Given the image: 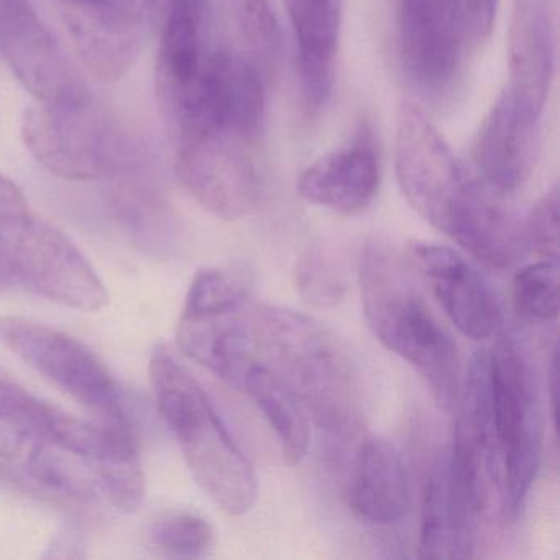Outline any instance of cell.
I'll use <instances>...</instances> for the list:
<instances>
[{
  "mask_svg": "<svg viewBox=\"0 0 560 560\" xmlns=\"http://www.w3.org/2000/svg\"><path fill=\"white\" fill-rule=\"evenodd\" d=\"M248 320L254 359L300 399L323 431L352 438L362 422L363 388L346 342L288 307H248Z\"/></svg>",
  "mask_w": 560,
  "mask_h": 560,
  "instance_id": "obj_1",
  "label": "cell"
},
{
  "mask_svg": "<svg viewBox=\"0 0 560 560\" xmlns=\"http://www.w3.org/2000/svg\"><path fill=\"white\" fill-rule=\"evenodd\" d=\"M363 314L375 339L412 366L439 408L451 411L460 389L457 346L432 313L408 265L382 244H369L359 265Z\"/></svg>",
  "mask_w": 560,
  "mask_h": 560,
  "instance_id": "obj_2",
  "label": "cell"
},
{
  "mask_svg": "<svg viewBox=\"0 0 560 560\" xmlns=\"http://www.w3.org/2000/svg\"><path fill=\"white\" fill-rule=\"evenodd\" d=\"M149 370L160 416L199 487L225 513L247 514L258 497L257 474L208 393L168 347L153 350Z\"/></svg>",
  "mask_w": 560,
  "mask_h": 560,
  "instance_id": "obj_3",
  "label": "cell"
},
{
  "mask_svg": "<svg viewBox=\"0 0 560 560\" xmlns=\"http://www.w3.org/2000/svg\"><path fill=\"white\" fill-rule=\"evenodd\" d=\"M491 428L501 470V516L516 521L526 504L542 457L544 419L536 372L513 337L487 352Z\"/></svg>",
  "mask_w": 560,
  "mask_h": 560,
  "instance_id": "obj_4",
  "label": "cell"
},
{
  "mask_svg": "<svg viewBox=\"0 0 560 560\" xmlns=\"http://www.w3.org/2000/svg\"><path fill=\"white\" fill-rule=\"evenodd\" d=\"M396 176L408 205L432 228L457 241L477 218L487 186L468 172L428 114L406 104L395 142Z\"/></svg>",
  "mask_w": 560,
  "mask_h": 560,
  "instance_id": "obj_5",
  "label": "cell"
},
{
  "mask_svg": "<svg viewBox=\"0 0 560 560\" xmlns=\"http://www.w3.org/2000/svg\"><path fill=\"white\" fill-rule=\"evenodd\" d=\"M25 291L71 310L106 306L107 290L77 245L28 211L0 214V293Z\"/></svg>",
  "mask_w": 560,
  "mask_h": 560,
  "instance_id": "obj_6",
  "label": "cell"
},
{
  "mask_svg": "<svg viewBox=\"0 0 560 560\" xmlns=\"http://www.w3.org/2000/svg\"><path fill=\"white\" fill-rule=\"evenodd\" d=\"M22 137L47 172L70 182L120 176L132 165L129 137L90 94L67 103L35 101L25 110Z\"/></svg>",
  "mask_w": 560,
  "mask_h": 560,
  "instance_id": "obj_7",
  "label": "cell"
},
{
  "mask_svg": "<svg viewBox=\"0 0 560 560\" xmlns=\"http://www.w3.org/2000/svg\"><path fill=\"white\" fill-rule=\"evenodd\" d=\"M0 342L83 406L94 421L133 431L113 375L80 340L25 317L4 316Z\"/></svg>",
  "mask_w": 560,
  "mask_h": 560,
  "instance_id": "obj_8",
  "label": "cell"
},
{
  "mask_svg": "<svg viewBox=\"0 0 560 560\" xmlns=\"http://www.w3.org/2000/svg\"><path fill=\"white\" fill-rule=\"evenodd\" d=\"M257 140L234 130H201L178 143L176 175L183 188L211 214L237 221L257 208L261 182Z\"/></svg>",
  "mask_w": 560,
  "mask_h": 560,
  "instance_id": "obj_9",
  "label": "cell"
},
{
  "mask_svg": "<svg viewBox=\"0 0 560 560\" xmlns=\"http://www.w3.org/2000/svg\"><path fill=\"white\" fill-rule=\"evenodd\" d=\"M165 113L176 143L211 127L257 140L267 113L264 81L255 65L242 55L212 51L192 93Z\"/></svg>",
  "mask_w": 560,
  "mask_h": 560,
  "instance_id": "obj_10",
  "label": "cell"
},
{
  "mask_svg": "<svg viewBox=\"0 0 560 560\" xmlns=\"http://www.w3.org/2000/svg\"><path fill=\"white\" fill-rule=\"evenodd\" d=\"M0 55L35 101L67 103L88 94L31 0H0Z\"/></svg>",
  "mask_w": 560,
  "mask_h": 560,
  "instance_id": "obj_11",
  "label": "cell"
},
{
  "mask_svg": "<svg viewBox=\"0 0 560 560\" xmlns=\"http://www.w3.org/2000/svg\"><path fill=\"white\" fill-rule=\"evenodd\" d=\"M409 260L458 332L475 342L500 336L504 324L500 300L490 281L464 255L418 241L409 245Z\"/></svg>",
  "mask_w": 560,
  "mask_h": 560,
  "instance_id": "obj_12",
  "label": "cell"
},
{
  "mask_svg": "<svg viewBox=\"0 0 560 560\" xmlns=\"http://www.w3.org/2000/svg\"><path fill=\"white\" fill-rule=\"evenodd\" d=\"M542 113L504 90L474 140L475 173L494 191L523 188L536 168Z\"/></svg>",
  "mask_w": 560,
  "mask_h": 560,
  "instance_id": "obj_13",
  "label": "cell"
},
{
  "mask_svg": "<svg viewBox=\"0 0 560 560\" xmlns=\"http://www.w3.org/2000/svg\"><path fill=\"white\" fill-rule=\"evenodd\" d=\"M462 0H398V44L408 73L425 88L444 86L458 67Z\"/></svg>",
  "mask_w": 560,
  "mask_h": 560,
  "instance_id": "obj_14",
  "label": "cell"
},
{
  "mask_svg": "<svg viewBox=\"0 0 560 560\" xmlns=\"http://www.w3.org/2000/svg\"><path fill=\"white\" fill-rule=\"evenodd\" d=\"M63 8L68 35L86 70L103 83L120 80L142 50V18L132 0Z\"/></svg>",
  "mask_w": 560,
  "mask_h": 560,
  "instance_id": "obj_15",
  "label": "cell"
},
{
  "mask_svg": "<svg viewBox=\"0 0 560 560\" xmlns=\"http://www.w3.org/2000/svg\"><path fill=\"white\" fill-rule=\"evenodd\" d=\"M382 179L378 150L363 129L349 145L319 156L298 179L301 199L337 214L355 215L375 201Z\"/></svg>",
  "mask_w": 560,
  "mask_h": 560,
  "instance_id": "obj_16",
  "label": "cell"
},
{
  "mask_svg": "<svg viewBox=\"0 0 560 560\" xmlns=\"http://www.w3.org/2000/svg\"><path fill=\"white\" fill-rule=\"evenodd\" d=\"M347 503L370 526H392L408 513V474L401 455L385 439H365L357 448L347 481Z\"/></svg>",
  "mask_w": 560,
  "mask_h": 560,
  "instance_id": "obj_17",
  "label": "cell"
},
{
  "mask_svg": "<svg viewBox=\"0 0 560 560\" xmlns=\"http://www.w3.org/2000/svg\"><path fill=\"white\" fill-rule=\"evenodd\" d=\"M477 511L452 480L447 455L431 467L422 490L418 556L467 559L475 550Z\"/></svg>",
  "mask_w": 560,
  "mask_h": 560,
  "instance_id": "obj_18",
  "label": "cell"
},
{
  "mask_svg": "<svg viewBox=\"0 0 560 560\" xmlns=\"http://www.w3.org/2000/svg\"><path fill=\"white\" fill-rule=\"evenodd\" d=\"M296 42L301 88L311 106L326 103L336 78L343 0H283Z\"/></svg>",
  "mask_w": 560,
  "mask_h": 560,
  "instance_id": "obj_19",
  "label": "cell"
},
{
  "mask_svg": "<svg viewBox=\"0 0 560 560\" xmlns=\"http://www.w3.org/2000/svg\"><path fill=\"white\" fill-rule=\"evenodd\" d=\"M508 65L506 90L542 113L556 70V32L544 0H517Z\"/></svg>",
  "mask_w": 560,
  "mask_h": 560,
  "instance_id": "obj_20",
  "label": "cell"
},
{
  "mask_svg": "<svg viewBox=\"0 0 560 560\" xmlns=\"http://www.w3.org/2000/svg\"><path fill=\"white\" fill-rule=\"evenodd\" d=\"M237 388L255 402L273 429L283 460L291 467L301 464L310 451L311 416L300 399L255 359L245 370Z\"/></svg>",
  "mask_w": 560,
  "mask_h": 560,
  "instance_id": "obj_21",
  "label": "cell"
},
{
  "mask_svg": "<svg viewBox=\"0 0 560 560\" xmlns=\"http://www.w3.org/2000/svg\"><path fill=\"white\" fill-rule=\"evenodd\" d=\"M60 412L0 372V458L27 457L50 438Z\"/></svg>",
  "mask_w": 560,
  "mask_h": 560,
  "instance_id": "obj_22",
  "label": "cell"
},
{
  "mask_svg": "<svg viewBox=\"0 0 560 560\" xmlns=\"http://www.w3.org/2000/svg\"><path fill=\"white\" fill-rule=\"evenodd\" d=\"M255 273L248 265L231 264L205 268L186 293L182 316L231 313L247 304L254 293Z\"/></svg>",
  "mask_w": 560,
  "mask_h": 560,
  "instance_id": "obj_23",
  "label": "cell"
},
{
  "mask_svg": "<svg viewBox=\"0 0 560 560\" xmlns=\"http://www.w3.org/2000/svg\"><path fill=\"white\" fill-rule=\"evenodd\" d=\"M142 537L150 552L168 559H199L209 556L215 544L211 524L183 510L162 511L150 517Z\"/></svg>",
  "mask_w": 560,
  "mask_h": 560,
  "instance_id": "obj_24",
  "label": "cell"
},
{
  "mask_svg": "<svg viewBox=\"0 0 560 560\" xmlns=\"http://www.w3.org/2000/svg\"><path fill=\"white\" fill-rule=\"evenodd\" d=\"M294 288L307 306L330 310L339 306L347 294V277L332 252L310 248L296 260Z\"/></svg>",
  "mask_w": 560,
  "mask_h": 560,
  "instance_id": "obj_25",
  "label": "cell"
},
{
  "mask_svg": "<svg viewBox=\"0 0 560 560\" xmlns=\"http://www.w3.org/2000/svg\"><path fill=\"white\" fill-rule=\"evenodd\" d=\"M513 306L530 323H550L559 314V261L539 260L516 271Z\"/></svg>",
  "mask_w": 560,
  "mask_h": 560,
  "instance_id": "obj_26",
  "label": "cell"
},
{
  "mask_svg": "<svg viewBox=\"0 0 560 560\" xmlns=\"http://www.w3.org/2000/svg\"><path fill=\"white\" fill-rule=\"evenodd\" d=\"M559 186L553 185L530 209L523 231V244L544 260L559 261Z\"/></svg>",
  "mask_w": 560,
  "mask_h": 560,
  "instance_id": "obj_27",
  "label": "cell"
},
{
  "mask_svg": "<svg viewBox=\"0 0 560 560\" xmlns=\"http://www.w3.org/2000/svg\"><path fill=\"white\" fill-rule=\"evenodd\" d=\"M238 27L258 50L275 55L281 34L270 0H229Z\"/></svg>",
  "mask_w": 560,
  "mask_h": 560,
  "instance_id": "obj_28",
  "label": "cell"
},
{
  "mask_svg": "<svg viewBox=\"0 0 560 560\" xmlns=\"http://www.w3.org/2000/svg\"><path fill=\"white\" fill-rule=\"evenodd\" d=\"M464 5L465 31L474 40L490 37L497 21L500 0H462Z\"/></svg>",
  "mask_w": 560,
  "mask_h": 560,
  "instance_id": "obj_29",
  "label": "cell"
},
{
  "mask_svg": "<svg viewBox=\"0 0 560 560\" xmlns=\"http://www.w3.org/2000/svg\"><path fill=\"white\" fill-rule=\"evenodd\" d=\"M4 462L8 460L0 458V487H12L15 490L34 491V493L40 494V488L35 487L34 483H28L25 478L19 477Z\"/></svg>",
  "mask_w": 560,
  "mask_h": 560,
  "instance_id": "obj_30",
  "label": "cell"
},
{
  "mask_svg": "<svg viewBox=\"0 0 560 560\" xmlns=\"http://www.w3.org/2000/svg\"><path fill=\"white\" fill-rule=\"evenodd\" d=\"M557 378H559V372H557V349L553 347L552 362H550L549 370V405L550 416H552L553 431L557 432V418H559V411H557Z\"/></svg>",
  "mask_w": 560,
  "mask_h": 560,
  "instance_id": "obj_31",
  "label": "cell"
},
{
  "mask_svg": "<svg viewBox=\"0 0 560 560\" xmlns=\"http://www.w3.org/2000/svg\"><path fill=\"white\" fill-rule=\"evenodd\" d=\"M120 0H63V4L71 5H107L116 4Z\"/></svg>",
  "mask_w": 560,
  "mask_h": 560,
  "instance_id": "obj_32",
  "label": "cell"
}]
</instances>
